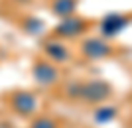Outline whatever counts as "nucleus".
Segmentation results:
<instances>
[{
  "label": "nucleus",
  "instance_id": "obj_2",
  "mask_svg": "<svg viewBox=\"0 0 132 128\" xmlns=\"http://www.w3.org/2000/svg\"><path fill=\"white\" fill-rule=\"evenodd\" d=\"M36 77H38L39 81L47 83V81L53 79V71H51L47 65H38V67H36Z\"/></svg>",
  "mask_w": 132,
  "mask_h": 128
},
{
  "label": "nucleus",
  "instance_id": "obj_1",
  "mask_svg": "<svg viewBox=\"0 0 132 128\" xmlns=\"http://www.w3.org/2000/svg\"><path fill=\"white\" fill-rule=\"evenodd\" d=\"M14 106H16L20 112H32L36 103H34V99L28 95V93H20V95L14 99Z\"/></svg>",
  "mask_w": 132,
  "mask_h": 128
}]
</instances>
